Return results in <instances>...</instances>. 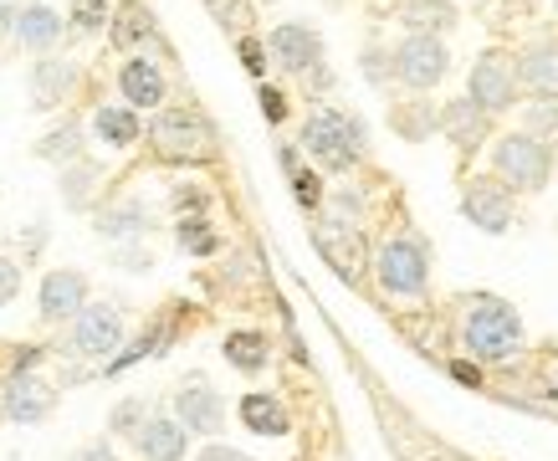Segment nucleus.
<instances>
[{"instance_id":"obj_15","label":"nucleus","mask_w":558,"mask_h":461,"mask_svg":"<svg viewBox=\"0 0 558 461\" xmlns=\"http://www.w3.org/2000/svg\"><path fill=\"white\" fill-rule=\"evenodd\" d=\"M138 441V451L149 461H185V451H190V430L180 426V421H144V430L134 436Z\"/></svg>"},{"instance_id":"obj_8","label":"nucleus","mask_w":558,"mask_h":461,"mask_svg":"<svg viewBox=\"0 0 558 461\" xmlns=\"http://www.w3.org/2000/svg\"><path fill=\"white\" fill-rule=\"evenodd\" d=\"M72 349L83 359H113V349H123V318L119 307L93 303L72 313Z\"/></svg>"},{"instance_id":"obj_4","label":"nucleus","mask_w":558,"mask_h":461,"mask_svg":"<svg viewBox=\"0 0 558 461\" xmlns=\"http://www.w3.org/2000/svg\"><path fill=\"white\" fill-rule=\"evenodd\" d=\"M492 165H497V174H502L508 185L543 190L548 174H554V154H548V144H543L538 134H508V138H497Z\"/></svg>"},{"instance_id":"obj_27","label":"nucleus","mask_w":558,"mask_h":461,"mask_svg":"<svg viewBox=\"0 0 558 461\" xmlns=\"http://www.w3.org/2000/svg\"><path fill=\"white\" fill-rule=\"evenodd\" d=\"M174 236H180V246H185V252H195V256L216 252V231H210V221H201V216H185Z\"/></svg>"},{"instance_id":"obj_14","label":"nucleus","mask_w":558,"mask_h":461,"mask_svg":"<svg viewBox=\"0 0 558 461\" xmlns=\"http://www.w3.org/2000/svg\"><path fill=\"white\" fill-rule=\"evenodd\" d=\"M174 410H180V426H185V430H201V436H216V430L226 426V405H220V395L205 390V385H190V390H180Z\"/></svg>"},{"instance_id":"obj_21","label":"nucleus","mask_w":558,"mask_h":461,"mask_svg":"<svg viewBox=\"0 0 558 461\" xmlns=\"http://www.w3.org/2000/svg\"><path fill=\"white\" fill-rule=\"evenodd\" d=\"M93 129H98L102 144H113V149H129V144L138 138V113H134V108H123V102H108V108H98Z\"/></svg>"},{"instance_id":"obj_22","label":"nucleus","mask_w":558,"mask_h":461,"mask_svg":"<svg viewBox=\"0 0 558 461\" xmlns=\"http://www.w3.org/2000/svg\"><path fill=\"white\" fill-rule=\"evenodd\" d=\"M226 359L236 364L241 375H256V369H267V333H231L226 339Z\"/></svg>"},{"instance_id":"obj_3","label":"nucleus","mask_w":558,"mask_h":461,"mask_svg":"<svg viewBox=\"0 0 558 461\" xmlns=\"http://www.w3.org/2000/svg\"><path fill=\"white\" fill-rule=\"evenodd\" d=\"M149 138L165 159H180V165H201V159L216 154V129H210L201 108H165L154 119Z\"/></svg>"},{"instance_id":"obj_1","label":"nucleus","mask_w":558,"mask_h":461,"mask_svg":"<svg viewBox=\"0 0 558 461\" xmlns=\"http://www.w3.org/2000/svg\"><path fill=\"white\" fill-rule=\"evenodd\" d=\"M466 349L482 364H508L523 354V318L502 298H476L466 307Z\"/></svg>"},{"instance_id":"obj_28","label":"nucleus","mask_w":558,"mask_h":461,"mask_svg":"<svg viewBox=\"0 0 558 461\" xmlns=\"http://www.w3.org/2000/svg\"><path fill=\"white\" fill-rule=\"evenodd\" d=\"M77 144H83V134L77 129H57V134L41 138V159H77Z\"/></svg>"},{"instance_id":"obj_38","label":"nucleus","mask_w":558,"mask_h":461,"mask_svg":"<svg viewBox=\"0 0 558 461\" xmlns=\"http://www.w3.org/2000/svg\"><path fill=\"white\" fill-rule=\"evenodd\" d=\"M77 461H119L108 446H87V451H77Z\"/></svg>"},{"instance_id":"obj_11","label":"nucleus","mask_w":558,"mask_h":461,"mask_svg":"<svg viewBox=\"0 0 558 461\" xmlns=\"http://www.w3.org/2000/svg\"><path fill=\"white\" fill-rule=\"evenodd\" d=\"M461 210H466V221L492 231V236L512 226V195L497 185V180H472L466 195H461Z\"/></svg>"},{"instance_id":"obj_16","label":"nucleus","mask_w":558,"mask_h":461,"mask_svg":"<svg viewBox=\"0 0 558 461\" xmlns=\"http://www.w3.org/2000/svg\"><path fill=\"white\" fill-rule=\"evenodd\" d=\"M11 32L21 36V47L47 51L62 41V16H57L51 5H26V11H16V26H11Z\"/></svg>"},{"instance_id":"obj_5","label":"nucleus","mask_w":558,"mask_h":461,"mask_svg":"<svg viewBox=\"0 0 558 461\" xmlns=\"http://www.w3.org/2000/svg\"><path fill=\"white\" fill-rule=\"evenodd\" d=\"M374 272H379V288L395 292V298H421L425 282H430V256H425L421 241H410V236L385 241Z\"/></svg>"},{"instance_id":"obj_17","label":"nucleus","mask_w":558,"mask_h":461,"mask_svg":"<svg viewBox=\"0 0 558 461\" xmlns=\"http://www.w3.org/2000/svg\"><path fill=\"white\" fill-rule=\"evenodd\" d=\"M518 87H533L538 98H558V47L554 41H543L523 57V68H518Z\"/></svg>"},{"instance_id":"obj_25","label":"nucleus","mask_w":558,"mask_h":461,"mask_svg":"<svg viewBox=\"0 0 558 461\" xmlns=\"http://www.w3.org/2000/svg\"><path fill=\"white\" fill-rule=\"evenodd\" d=\"M282 165H288V174H292V195H298V205H303V210H318L323 180L318 174H307V170H298V154L292 149H282Z\"/></svg>"},{"instance_id":"obj_6","label":"nucleus","mask_w":558,"mask_h":461,"mask_svg":"<svg viewBox=\"0 0 558 461\" xmlns=\"http://www.w3.org/2000/svg\"><path fill=\"white\" fill-rule=\"evenodd\" d=\"M446 68H451L446 41L430 32H410L405 41H400V51H395V77L405 87H415V93H430V87L446 77Z\"/></svg>"},{"instance_id":"obj_20","label":"nucleus","mask_w":558,"mask_h":461,"mask_svg":"<svg viewBox=\"0 0 558 461\" xmlns=\"http://www.w3.org/2000/svg\"><path fill=\"white\" fill-rule=\"evenodd\" d=\"M318 246L323 256L339 267V277H349L354 282L359 267H364V246H359V231H349V226H333V231H318Z\"/></svg>"},{"instance_id":"obj_10","label":"nucleus","mask_w":558,"mask_h":461,"mask_svg":"<svg viewBox=\"0 0 558 461\" xmlns=\"http://www.w3.org/2000/svg\"><path fill=\"white\" fill-rule=\"evenodd\" d=\"M267 47H271V62H277V68H288V72H313L323 62L318 32L303 26V21H282V26L267 36Z\"/></svg>"},{"instance_id":"obj_24","label":"nucleus","mask_w":558,"mask_h":461,"mask_svg":"<svg viewBox=\"0 0 558 461\" xmlns=\"http://www.w3.org/2000/svg\"><path fill=\"white\" fill-rule=\"evenodd\" d=\"M144 226H149V210H144V205H119V210H108V216H102V236H138V231H144Z\"/></svg>"},{"instance_id":"obj_32","label":"nucleus","mask_w":558,"mask_h":461,"mask_svg":"<svg viewBox=\"0 0 558 461\" xmlns=\"http://www.w3.org/2000/svg\"><path fill=\"white\" fill-rule=\"evenodd\" d=\"M241 62H246V72H252V77H262V72H267V62H262V41H252V36H246V41H241Z\"/></svg>"},{"instance_id":"obj_18","label":"nucleus","mask_w":558,"mask_h":461,"mask_svg":"<svg viewBox=\"0 0 558 461\" xmlns=\"http://www.w3.org/2000/svg\"><path fill=\"white\" fill-rule=\"evenodd\" d=\"M241 421H246V430H256V436H288L292 430L282 400H277V395H262V390H252L241 400Z\"/></svg>"},{"instance_id":"obj_12","label":"nucleus","mask_w":558,"mask_h":461,"mask_svg":"<svg viewBox=\"0 0 558 461\" xmlns=\"http://www.w3.org/2000/svg\"><path fill=\"white\" fill-rule=\"evenodd\" d=\"M87 303V277L72 272V267H62V272H47L41 277V318H72L77 307Z\"/></svg>"},{"instance_id":"obj_31","label":"nucleus","mask_w":558,"mask_h":461,"mask_svg":"<svg viewBox=\"0 0 558 461\" xmlns=\"http://www.w3.org/2000/svg\"><path fill=\"white\" fill-rule=\"evenodd\" d=\"M16 292H21V267L11 262V256H0V307L11 303Z\"/></svg>"},{"instance_id":"obj_23","label":"nucleus","mask_w":558,"mask_h":461,"mask_svg":"<svg viewBox=\"0 0 558 461\" xmlns=\"http://www.w3.org/2000/svg\"><path fill=\"white\" fill-rule=\"evenodd\" d=\"M72 87V62H36L32 72V93L41 108H51V102H62V93Z\"/></svg>"},{"instance_id":"obj_36","label":"nucleus","mask_w":558,"mask_h":461,"mask_svg":"<svg viewBox=\"0 0 558 461\" xmlns=\"http://www.w3.org/2000/svg\"><path fill=\"white\" fill-rule=\"evenodd\" d=\"M201 461H246V457H241V451H231V446H216V441H210L201 451Z\"/></svg>"},{"instance_id":"obj_34","label":"nucleus","mask_w":558,"mask_h":461,"mask_svg":"<svg viewBox=\"0 0 558 461\" xmlns=\"http://www.w3.org/2000/svg\"><path fill=\"white\" fill-rule=\"evenodd\" d=\"M262 113H267L271 123H282V113H288V102H282V93H277V87H262Z\"/></svg>"},{"instance_id":"obj_30","label":"nucleus","mask_w":558,"mask_h":461,"mask_svg":"<svg viewBox=\"0 0 558 461\" xmlns=\"http://www.w3.org/2000/svg\"><path fill=\"white\" fill-rule=\"evenodd\" d=\"M72 21H77L83 32H98L102 21H108V5H102V0H77V11H72Z\"/></svg>"},{"instance_id":"obj_7","label":"nucleus","mask_w":558,"mask_h":461,"mask_svg":"<svg viewBox=\"0 0 558 461\" xmlns=\"http://www.w3.org/2000/svg\"><path fill=\"white\" fill-rule=\"evenodd\" d=\"M51 405H57V390L36 375V354H26L21 369L11 375V385H5V395H0V410H5V421L32 426V421H47Z\"/></svg>"},{"instance_id":"obj_13","label":"nucleus","mask_w":558,"mask_h":461,"mask_svg":"<svg viewBox=\"0 0 558 461\" xmlns=\"http://www.w3.org/2000/svg\"><path fill=\"white\" fill-rule=\"evenodd\" d=\"M119 87L129 108H159L165 102V72L154 68L149 57H129L119 72Z\"/></svg>"},{"instance_id":"obj_37","label":"nucleus","mask_w":558,"mask_h":461,"mask_svg":"<svg viewBox=\"0 0 558 461\" xmlns=\"http://www.w3.org/2000/svg\"><path fill=\"white\" fill-rule=\"evenodd\" d=\"M527 119L538 123V129H554V123H558V102H554V108H533Z\"/></svg>"},{"instance_id":"obj_19","label":"nucleus","mask_w":558,"mask_h":461,"mask_svg":"<svg viewBox=\"0 0 558 461\" xmlns=\"http://www.w3.org/2000/svg\"><path fill=\"white\" fill-rule=\"evenodd\" d=\"M487 119H492V113H482L472 98H461V102H451V108H446V134H451V144H457V149H476V144L487 138Z\"/></svg>"},{"instance_id":"obj_39","label":"nucleus","mask_w":558,"mask_h":461,"mask_svg":"<svg viewBox=\"0 0 558 461\" xmlns=\"http://www.w3.org/2000/svg\"><path fill=\"white\" fill-rule=\"evenodd\" d=\"M11 26H16V5H5V0H0V36L11 32Z\"/></svg>"},{"instance_id":"obj_33","label":"nucleus","mask_w":558,"mask_h":461,"mask_svg":"<svg viewBox=\"0 0 558 461\" xmlns=\"http://www.w3.org/2000/svg\"><path fill=\"white\" fill-rule=\"evenodd\" d=\"M87 190H93V170H72V174H68V201L83 205Z\"/></svg>"},{"instance_id":"obj_2","label":"nucleus","mask_w":558,"mask_h":461,"mask_svg":"<svg viewBox=\"0 0 558 461\" xmlns=\"http://www.w3.org/2000/svg\"><path fill=\"white\" fill-rule=\"evenodd\" d=\"M303 149L318 159L323 170H354L359 154H364V129L339 108H318L303 123Z\"/></svg>"},{"instance_id":"obj_9","label":"nucleus","mask_w":558,"mask_h":461,"mask_svg":"<svg viewBox=\"0 0 558 461\" xmlns=\"http://www.w3.org/2000/svg\"><path fill=\"white\" fill-rule=\"evenodd\" d=\"M466 98L482 108V113H508L512 102H518V68H512L508 57H482L466 77Z\"/></svg>"},{"instance_id":"obj_26","label":"nucleus","mask_w":558,"mask_h":461,"mask_svg":"<svg viewBox=\"0 0 558 461\" xmlns=\"http://www.w3.org/2000/svg\"><path fill=\"white\" fill-rule=\"evenodd\" d=\"M149 32H154L149 11H144V5H123V11H119V26H113V41H119V47H134V41H144Z\"/></svg>"},{"instance_id":"obj_29","label":"nucleus","mask_w":558,"mask_h":461,"mask_svg":"<svg viewBox=\"0 0 558 461\" xmlns=\"http://www.w3.org/2000/svg\"><path fill=\"white\" fill-rule=\"evenodd\" d=\"M113 430H119V436H138V430H144V405H138V400H123V405L113 410Z\"/></svg>"},{"instance_id":"obj_35","label":"nucleus","mask_w":558,"mask_h":461,"mask_svg":"<svg viewBox=\"0 0 558 461\" xmlns=\"http://www.w3.org/2000/svg\"><path fill=\"white\" fill-rule=\"evenodd\" d=\"M451 375H457L461 385H472V390L482 385V369H476V364H466V359H457V364H451Z\"/></svg>"}]
</instances>
